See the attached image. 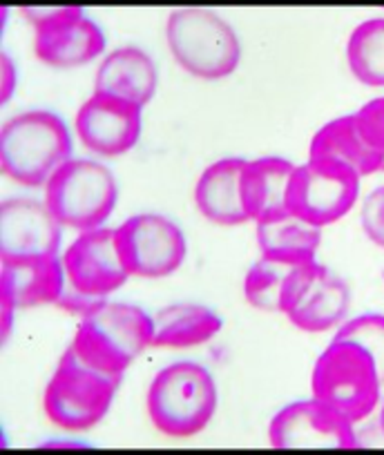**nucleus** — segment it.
Listing matches in <instances>:
<instances>
[{"label":"nucleus","mask_w":384,"mask_h":455,"mask_svg":"<svg viewBox=\"0 0 384 455\" xmlns=\"http://www.w3.org/2000/svg\"><path fill=\"white\" fill-rule=\"evenodd\" d=\"M155 317L146 310L125 301L108 299L90 315L78 319L69 351L78 362L124 382L125 371L152 348Z\"/></svg>","instance_id":"nucleus-1"},{"label":"nucleus","mask_w":384,"mask_h":455,"mask_svg":"<svg viewBox=\"0 0 384 455\" xmlns=\"http://www.w3.org/2000/svg\"><path fill=\"white\" fill-rule=\"evenodd\" d=\"M72 159V134L59 114L28 109L0 130V170L25 188H45L52 174Z\"/></svg>","instance_id":"nucleus-2"},{"label":"nucleus","mask_w":384,"mask_h":455,"mask_svg":"<svg viewBox=\"0 0 384 455\" xmlns=\"http://www.w3.org/2000/svg\"><path fill=\"white\" fill-rule=\"evenodd\" d=\"M220 404L215 378L197 362H174L152 378L146 409L152 427L168 437H192L215 418Z\"/></svg>","instance_id":"nucleus-3"},{"label":"nucleus","mask_w":384,"mask_h":455,"mask_svg":"<svg viewBox=\"0 0 384 455\" xmlns=\"http://www.w3.org/2000/svg\"><path fill=\"white\" fill-rule=\"evenodd\" d=\"M165 43L179 68L204 81H220L237 72L242 43L217 12L179 7L165 20Z\"/></svg>","instance_id":"nucleus-4"},{"label":"nucleus","mask_w":384,"mask_h":455,"mask_svg":"<svg viewBox=\"0 0 384 455\" xmlns=\"http://www.w3.org/2000/svg\"><path fill=\"white\" fill-rule=\"evenodd\" d=\"M375 360L356 341L331 339L311 373V397L360 424L378 409L382 391Z\"/></svg>","instance_id":"nucleus-5"},{"label":"nucleus","mask_w":384,"mask_h":455,"mask_svg":"<svg viewBox=\"0 0 384 455\" xmlns=\"http://www.w3.org/2000/svg\"><path fill=\"white\" fill-rule=\"evenodd\" d=\"M45 201L63 228L87 233L103 228L119 201V186L108 165L94 159L65 161L50 177Z\"/></svg>","instance_id":"nucleus-6"},{"label":"nucleus","mask_w":384,"mask_h":455,"mask_svg":"<svg viewBox=\"0 0 384 455\" xmlns=\"http://www.w3.org/2000/svg\"><path fill=\"white\" fill-rule=\"evenodd\" d=\"M121 382L76 360L65 348L43 391V411L63 431H90L110 413Z\"/></svg>","instance_id":"nucleus-7"},{"label":"nucleus","mask_w":384,"mask_h":455,"mask_svg":"<svg viewBox=\"0 0 384 455\" xmlns=\"http://www.w3.org/2000/svg\"><path fill=\"white\" fill-rule=\"evenodd\" d=\"M362 177L335 159L308 156L295 165L286 188V210L316 228L340 221L360 199Z\"/></svg>","instance_id":"nucleus-8"},{"label":"nucleus","mask_w":384,"mask_h":455,"mask_svg":"<svg viewBox=\"0 0 384 455\" xmlns=\"http://www.w3.org/2000/svg\"><path fill=\"white\" fill-rule=\"evenodd\" d=\"M351 288L317 259L304 261L291 273L279 297V313L298 331H338L348 317Z\"/></svg>","instance_id":"nucleus-9"},{"label":"nucleus","mask_w":384,"mask_h":455,"mask_svg":"<svg viewBox=\"0 0 384 455\" xmlns=\"http://www.w3.org/2000/svg\"><path fill=\"white\" fill-rule=\"evenodd\" d=\"M34 28V54L54 69H74L106 52V34L83 7H23Z\"/></svg>","instance_id":"nucleus-10"},{"label":"nucleus","mask_w":384,"mask_h":455,"mask_svg":"<svg viewBox=\"0 0 384 455\" xmlns=\"http://www.w3.org/2000/svg\"><path fill=\"white\" fill-rule=\"evenodd\" d=\"M115 237L130 277L164 279L177 273L186 261V235L165 214H132L115 228Z\"/></svg>","instance_id":"nucleus-11"},{"label":"nucleus","mask_w":384,"mask_h":455,"mask_svg":"<svg viewBox=\"0 0 384 455\" xmlns=\"http://www.w3.org/2000/svg\"><path fill=\"white\" fill-rule=\"evenodd\" d=\"M65 292L101 306L125 286L130 279L119 248H116L115 228H94L65 248Z\"/></svg>","instance_id":"nucleus-12"},{"label":"nucleus","mask_w":384,"mask_h":455,"mask_svg":"<svg viewBox=\"0 0 384 455\" xmlns=\"http://www.w3.org/2000/svg\"><path fill=\"white\" fill-rule=\"evenodd\" d=\"M273 449H357L356 424L316 397L286 404L268 424Z\"/></svg>","instance_id":"nucleus-13"},{"label":"nucleus","mask_w":384,"mask_h":455,"mask_svg":"<svg viewBox=\"0 0 384 455\" xmlns=\"http://www.w3.org/2000/svg\"><path fill=\"white\" fill-rule=\"evenodd\" d=\"M143 109L124 96L92 92L74 119L78 141L96 156H124L141 139Z\"/></svg>","instance_id":"nucleus-14"},{"label":"nucleus","mask_w":384,"mask_h":455,"mask_svg":"<svg viewBox=\"0 0 384 455\" xmlns=\"http://www.w3.org/2000/svg\"><path fill=\"white\" fill-rule=\"evenodd\" d=\"M63 226L45 201L12 196L0 205V259L59 255Z\"/></svg>","instance_id":"nucleus-15"},{"label":"nucleus","mask_w":384,"mask_h":455,"mask_svg":"<svg viewBox=\"0 0 384 455\" xmlns=\"http://www.w3.org/2000/svg\"><path fill=\"white\" fill-rule=\"evenodd\" d=\"M246 161L244 156H224L199 174L195 205L208 221L226 228L251 221L242 204V172Z\"/></svg>","instance_id":"nucleus-16"},{"label":"nucleus","mask_w":384,"mask_h":455,"mask_svg":"<svg viewBox=\"0 0 384 455\" xmlns=\"http://www.w3.org/2000/svg\"><path fill=\"white\" fill-rule=\"evenodd\" d=\"M63 255L0 259V286L14 295L19 308L59 304L65 292Z\"/></svg>","instance_id":"nucleus-17"},{"label":"nucleus","mask_w":384,"mask_h":455,"mask_svg":"<svg viewBox=\"0 0 384 455\" xmlns=\"http://www.w3.org/2000/svg\"><path fill=\"white\" fill-rule=\"evenodd\" d=\"M159 74L148 52L141 47L124 45L112 50L101 60L94 76V92L124 96L141 108H148L156 94Z\"/></svg>","instance_id":"nucleus-18"},{"label":"nucleus","mask_w":384,"mask_h":455,"mask_svg":"<svg viewBox=\"0 0 384 455\" xmlns=\"http://www.w3.org/2000/svg\"><path fill=\"white\" fill-rule=\"evenodd\" d=\"M295 164L284 156L248 159L242 172V204L252 223L286 212V188Z\"/></svg>","instance_id":"nucleus-19"},{"label":"nucleus","mask_w":384,"mask_h":455,"mask_svg":"<svg viewBox=\"0 0 384 455\" xmlns=\"http://www.w3.org/2000/svg\"><path fill=\"white\" fill-rule=\"evenodd\" d=\"M155 339L152 348H195L215 339L224 328L220 315L204 304L177 301L164 306L155 315Z\"/></svg>","instance_id":"nucleus-20"},{"label":"nucleus","mask_w":384,"mask_h":455,"mask_svg":"<svg viewBox=\"0 0 384 455\" xmlns=\"http://www.w3.org/2000/svg\"><path fill=\"white\" fill-rule=\"evenodd\" d=\"M308 156H320V159H335L340 164H347L356 170L360 177H371L375 172H384V159L378 152L371 150L364 139L357 132L353 114L338 116L322 125L311 139Z\"/></svg>","instance_id":"nucleus-21"},{"label":"nucleus","mask_w":384,"mask_h":455,"mask_svg":"<svg viewBox=\"0 0 384 455\" xmlns=\"http://www.w3.org/2000/svg\"><path fill=\"white\" fill-rule=\"evenodd\" d=\"M255 239L261 255H286L313 259L322 243V228L302 221L295 214H275L255 223Z\"/></svg>","instance_id":"nucleus-22"},{"label":"nucleus","mask_w":384,"mask_h":455,"mask_svg":"<svg viewBox=\"0 0 384 455\" xmlns=\"http://www.w3.org/2000/svg\"><path fill=\"white\" fill-rule=\"evenodd\" d=\"M317 259V257H313ZM311 259L286 255H261L244 277V297L248 304L264 313H279V297L284 283L300 264Z\"/></svg>","instance_id":"nucleus-23"},{"label":"nucleus","mask_w":384,"mask_h":455,"mask_svg":"<svg viewBox=\"0 0 384 455\" xmlns=\"http://www.w3.org/2000/svg\"><path fill=\"white\" fill-rule=\"evenodd\" d=\"M347 65L362 85L384 87V16L353 28L347 41Z\"/></svg>","instance_id":"nucleus-24"},{"label":"nucleus","mask_w":384,"mask_h":455,"mask_svg":"<svg viewBox=\"0 0 384 455\" xmlns=\"http://www.w3.org/2000/svg\"><path fill=\"white\" fill-rule=\"evenodd\" d=\"M333 339L356 341L369 353L378 366L380 379L384 384V315L382 313H364L357 317L347 319L342 326L335 331Z\"/></svg>","instance_id":"nucleus-25"},{"label":"nucleus","mask_w":384,"mask_h":455,"mask_svg":"<svg viewBox=\"0 0 384 455\" xmlns=\"http://www.w3.org/2000/svg\"><path fill=\"white\" fill-rule=\"evenodd\" d=\"M353 119H356L357 132L364 139L366 146L384 159V96L371 99L369 103L356 109Z\"/></svg>","instance_id":"nucleus-26"},{"label":"nucleus","mask_w":384,"mask_h":455,"mask_svg":"<svg viewBox=\"0 0 384 455\" xmlns=\"http://www.w3.org/2000/svg\"><path fill=\"white\" fill-rule=\"evenodd\" d=\"M360 226L373 246L384 251V186L373 188L360 208Z\"/></svg>","instance_id":"nucleus-27"},{"label":"nucleus","mask_w":384,"mask_h":455,"mask_svg":"<svg viewBox=\"0 0 384 455\" xmlns=\"http://www.w3.org/2000/svg\"><path fill=\"white\" fill-rule=\"evenodd\" d=\"M16 85H19V69H16L14 59L7 52H3V56H0V103H10Z\"/></svg>","instance_id":"nucleus-28"},{"label":"nucleus","mask_w":384,"mask_h":455,"mask_svg":"<svg viewBox=\"0 0 384 455\" xmlns=\"http://www.w3.org/2000/svg\"><path fill=\"white\" fill-rule=\"evenodd\" d=\"M380 431L384 435V402H382V409H380Z\"/></svg>","instance_id":"nucleus-29"}]
</instances>
